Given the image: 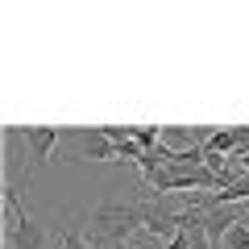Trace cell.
<instances>
[{
	"instance_id": "8",
	"label": "cell",
	"mask_w": 249,
	"mask_h": 249,
	"mask_svg": "<svg viewBox=\"0 0 249 249\" xmlns=\"http://www.w3.org/2000/svg\"><path fill=\"white\" fill-rule=\"evenodd\" d=\"M232 162H237V166H241V170L249 175V154H232Z\"/></svg>"
},
{
	"instance_id": "10",
	"label": "cell",
	"mask_w": 249,
	"mask_h": 249,
	"mask_svg": "<svg viewBox=\"0 0 249 249\" xmlns=\"http://www.w3.org/2000/svg\"><path fill=\"white\" fill-rule=\"evenodd\" d=\"M154 249H166V245H154Z\"/></svg>"
},
{
	"instance_id": "1",
	"label": "cell",
	"mask_w": 249,
	"mask_h": 249,
	"mask_svg": "<svg viewBox=\"0 0 249 249\" xmlns=\"http://www.w3.org/2000/svg\"><path fill=\"white\" fill-rule=\"evenodd\" d=\"M150 216V199H133V204H104L91 212V245H124L137 229H145Z\"/></svg>"
},
{
	"instance_id": "9",
	"label": "cell",
	"mask_w": 249,
	"mask_h": 249,
	"mask_svg": "<svg viewBox=\"0 0 249 249\" xmlns=\"http://www.w3.org/2000/svg\"><path fill=\"white\" fill-rule=\"evenodd\" d=\"M112 249H129V241H124V245H112Z\"/></svg>"
},
{
	"instance_id": "6",
	"label": "cell",
	"mask_w": 249,
	"mask_h": 249,
	"mask_svg": "<svg viewBox=\"0 0 249 249\" xmlns=\"http://www.w3.org/2000/svg\"><path fill=\"white\" fill-rule=\"evenodd\" d=\"M224 249H249V220L232 224V229L224 232Z\"/></svg>"
},
{
	"instance_id": "3",
	"label": "cell",
	"mask_w": 249,
	"mask_h": 249,
	"mask_svg": "<svg viewBox=\"0 0 249 249\" xmlns=\"http://www.w3.org/2000/svg\"><path fill=\"white\" fill-rule=\"evenodd\" d=\"M46 232L34 216H21V220H4V249H42Z\"/></svg>"
},
{
	"instance_id": "5",
	"label": "cell",
	"mask_w": 249,
	"mask_h": 249,
	"mask_svg": "<svg viewBox=\"0 0 249 249\" xmlns=\"http://www.w3.org/2000/svg\"><path fill=\"white\" fill-rule=\"evenodd\" d=\"M204 150H212V154H237V129H216L212 137H208V145Z\"/></svg>"
},
{
	"instance_id": "7",
	"label": "cell",
	"mask_w": 249,
	"mask_h": 249,
	"mask_svg": "<svg viewBox=\"0 0 249 249\" xmlns=\"http://www.w3.org/2000/svg\"><path fill=\"white\" fill-rule=\"evenodd\" d=\"M58 249H96V245H91V241L83 237L79 229H67V232L58 237Z\"/></svg>"
},
{
	"instance_id": "2",
	"label": "cell",
	"mask_w": 249,
	"mask_h": 249,
	"mask_svg": "<svg viewBox=\"0 0 249 249\" xmlns=\"http://www.w3.org/2000/svg\"><path fill=\"white\" fill-rule=\"evenodd\" d=\"M71 142L79 145L75 150V162H116V145L104 137V129H83V133H71Z\"/></svg>"
},
{
	"instance_id": "4",
	"label": "cell",
	"mask_w": 249,
	"mask_h": 249,
	"mask_svg": "<svg viewBox=\"0 0 249 249\" xmlns=\"http://www.w3.org/2000/svg\"><path fill=\"white\" fill-rule=\"evenodd\" d=\"M21 142L29 145V162H34V166H42L46 158H50L54 154V145L62 142V129H21Z\"/></svg>"
}]
</instances>
